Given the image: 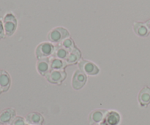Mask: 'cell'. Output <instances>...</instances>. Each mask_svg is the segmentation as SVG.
<instances>
[{
	"instance_id": "cell-1",
	"label": "cell",
	"mask_w": 150,
	"mask_h": 125,
	"mask_svg": "<svg viewBox=\"0 0 150 125\" xmlns=\"http://www.w3.org/2000/svg\"><path fill=\"white\" fill-rule=\"evenodd\" d=\"M70 37V32L64 27L54 28L48 34V40L52 43L59 44L62 41Z\"/></svg>"
},
{
	"instance_id": "cell-11",
	"label": "cell",
	"mask_w": 150,
	"mask_h": 125,
	"mask_svg": "<svg viewBox=\"0 0 150 125\" xmlns=\"http://www.w3.org/2000/svg\"><path fill=\"white\" fill-rule=\"evenodd\" d=\"M139 102L142 107H146L150 103V88L144 86L138 96Z\"/></svg>"
},
{
	"instance_id": "cell-8",
	"label": "cell",
	"mask_w": 150,
	"mask_h": 125,
	"mask_svg": "<svg viewBox=\"0 0 150 125\" xmlns=\"http://www.w3.org/2000/svg\"><path fill=\"white\" fill-rule=\"evenodd\" d=\"M36 70L42 76H45L51 70L50 67V58L40 59L36 64Z\"/></svg>"
},
{
	"instance_id": "cell-20",
	"label": "cell",
	"mask_w": 150,
	"mask_h": 125,
	"mask_svg": "<svg viewBox=\"0 0 150 125\" xmlns=\"http://www.w3.org/2000/svg\"><path fill=\"white\" fill-rule=\"evenodd\" d=\"M5 32H4V28L3 22L0 20V39H3L5 37Z\"/></svg>"
},
{
	"instance_id": "cell-5",
	"label": "cell",
	"mask_w": 150,
	"mask_h": 125,
	"mask_svg": "<svg viewBox=\"0 0 150 125\" xmlns=\"http://www.w3.org/2000/svg\"><path fill=\"white\" fill-rule=\"evenodd\" d=\"M45 77L50 83L60 85L65 80L67 77V73L64 70H51Z\"/></svg>"
},
{
	"instance_id": "cell-3",
	"label": "cell",
	"mask_w": 150,
	"mask_h": 125,
	"mask_svg": "<svg viewBox=\"0 0 150 125\" xmlns=\"http://www.w3.org/2000/svg\"><path fill=\"white\" fill-rule=\"evenodd\" d=\"M3 24H4L5 35L7 36H12L17 29V19L13 13H7L4 17Z\"/></svg>"
},
{
	"instance_id": "cell-19",
	"label": "cell",
	"mask_w": 150,
	"mask_h": 125,
	"mask_svg": "<svg viewBox=\"0 0 150 125\" xmlns=\"http://www.w3.org/2000/svg\"><path fill=\"white\" fill-rule=\"evenodd\" d=\"M26 120L21 117H16L12 121L11 125H26Z\"/></svg>"
},
{
	"instance_id": "cell-18",
	"label": "cell",
	"mask_w": 150,
	"mask_h": 125,
	"mask_svg": "<svg viewBox=\"0 0 150 125\" xmlns=\"http://www.w3.org/2000/svg\"><path fill=\"white\" fill-rule=\"evenodd\" d=\"M59 45H61L62 47H63V48H64L65 49H67V51H70L71 50H73V48H76L74 41H73V40L72 39V38H70V37L66 38V39H64L63 41H62Z\"/></svg>"
},
{
	"instance_id": "cell-2",
	"label": "cell",
	"mask_w": 150,
	"mask_h": 125,
	"mask_svg": "<svg viewBox=\"0 0 150 125\" xmlns=\"http://www.w3.org/2000/svg\"><path fill=\"white\" fill-rule=\"evenodd\" d=\"M56 45L51 42H43L40 43L35 49V56L38 59L52 56Z\"/></svg>"
},
{
	"instance_id": "cell-12",
	"label": "cell",
	"mask_w": 150,
	"mask_h": 125,
	"mask_svg": "<svg viewBox=\"0 0 150 125\" xmlns=\"http://www.w3.org/2000/svg\"><path fill=\"white\" fill-rule=\"evenodd\" d=\"M120 115L118 112L114 111H108L103 121L107 125H119L120 122Z\"/></svg>"
},
{
	"instance_id": "cell-15",
	"label": "cell",
	"mask_w": 150,
	"mask_h": 125,
	"mask_svg": "<svg viewBox=\"0 0 150 125\" xmlns=\"http://www.w3.org/2000/svg\"><path fill=\"white\" fill-rule=\"evenodd\" d=\"M133 31L137 36L141 37H145L149 35V30L146 26L145 23L141 22H134L133 23Z\"/></svg>"
},
{
	"instance_id": "cell-21",
	"label": "cell",
	"mask_w": 150,
	"mask_h": 125,
	"mask_svg": "<svg viewBox=\"0 0 150 125\" xmlns=\"http://www.w3.org/2000/svg\"><path fill=\"white\" fill-rule=\"evenodd\" d=\"M145 25H146V26L147 27L148 30H149V32H150V20H147V21L145 23Z\"/></svg>"
},
{
	"instance_id": "cell-6",
	"label": "cell",
	"mask_w": 150,
	"mask_h": 125,
	"mask_svg": "<svg viewBox=\"0 0 150 125\" xmlns=\"http://www.w3.org/2000/svg\"><path fill=\"white\" fill-rule=\"evenodd\" d=\"M87 81V76L81 70H77L74 72L72 78L71 85L75 90H80L84 86Z\"/></svg>"
},
{
	"instance_id": "cell-16",
	"label": "cell",
	"mask_w": 150,
	"mask_h": 125,
	"mask_svg": "<svg viewBox=\"0 0 150 125\" xmlns=\"http://www.w3.org/2000/svg\"><path fill=\"white\" fill-rule=\"evenodd\" d=\"M68 64H67L65 60L60 59L53 56L50 58V67H51V70H64V68Z\"/></svg>"
},
{
	"instance_id": "cell-23",
	"label": "cell",
	"mask_w": 150,
	"mask_h": 125,
	"mask_svg": "<svg viewBox=\"0 0 150 125\" xmlns=\"http://www.w3.org/2000/svg\"><path fill=\"white\" fill-rule=\"evenodd\" d=\"M37 125H42V124H37Z\"/></svg>"
},
{
	"instance_id": "cell-10",
	"label": "cell",
	"mask_w": 150,
	"mask_h": 125,
	"mask_svg": "<svg viewBox=\"0 0 150 125\" xmlns=\"http://www.w3.org/2000/svg\"><path fill=\"white\" fill-rule=\"evenodd\" d=\"M11 84L10 74L4 70H0V88L2 92L9 90Z\"/></svg>"
},
{
	"instance_id": "cell-22",
	"label": "cell",
	"mask_w": 150,
	"mask_h": 125,
	"mask_svg": "<svg viewBox=\"0 0 150 125\" xmlns=\"http://www.w3.org/2000/svg\"><path fill=\"white\" fill-rule=\"evenodd\" d=\"M1 92H1V88H0V94H1Z\"/></svg>"
},
{
	"instance_id": "cell-7",
	"label": "cell",
	"mask_w": 150,
	"mask_h": 125,
	"mask_svg": "<svg viewBox=\"0 0 150 125\" xmlns=\"http://www.w3.org/2000/svg\"><path fill=\"white\" fill-rule=\"evenodd\" d=\"M108 111L104 109H97L92 111L89 116V122L90 125L99 124L103 121Z\"/></svg>"
},
{
	"instance_id": "cell-4",
	"label": "cell",
	"mask_w": 150,
	"mask_h": 125,
	"mask_svg": "<svg viewBox=\"0 0 150 125\" xmlns=\"http://www.w3.org/2000/svg\"><path fill=\"white\" fill-rule=\"evenodd\" d=\"M79 70L85 73L86 76H97L100 73V68L92 61L85 59H81L79 61Z\"/></svg>"
},
{
	"instance_id": "cell-13",
	"label": "cell",
	"mask_w": 150,
	"mask_h": 125,
	"mask_svg": "<svg viewBox=\"0 0 150 125\" xmlns=\"http://www.w3.org/2000/svg\"><path fill=\"white\" fill-rule=\"evenodd\" d=\"M25 120L29 125H37L42 124L44 121V118L42 114L38 112H32L26 115Z\"/></svg>"
},
{
	"instance_id": "cell-17",
	"label": "cell",
	"mask_w": 150,
	"mask_h": 125,
	"mask_svg": "<svg viewBox=\"0 0 150 125\" xmlns=\"http://www.w3.org/2000/svg\"><path fill=\"white\" fill-rule=\"evenodd\" d=\"M69 52H70V51H67V49H65L64 48L62 47L61 45H58V46H56L55 51H54L52 56L60 59L65 60L66 59H67V56H68Z\"/></svg>"
},
{
	"instance_id": "cell-14",
	"label": "cell",
	"mask_w": 150,
	"mask_h": 125,
	"mask_svg": "<svg viewBox=\"0 0 150 125\" xmlns=\"http://www.w3.org/2000/svg\"><path fill=\"white\" fill-rule=\"evenodd\" d=\"M81 52L77 47H76L69 52L65 61L67 64H74L79 62L81 59Z\"/></svg>"
},
{
	"instance_id": "cell-9",
	"label": "cell",
	"mask_w": 150,
	"mask_h": 125,
	"mask_svg": "<svg viewBox=\"0 0 150 125\" xmlns=\"http://www.w3.org/2000/svg\"><path fill=\"white\" fill-rule=\"evenodd\" d=\"M15 117H16V111L14 108H6L0 113V124H10L14 119Z\"/></svg>"
}]
</instances>
